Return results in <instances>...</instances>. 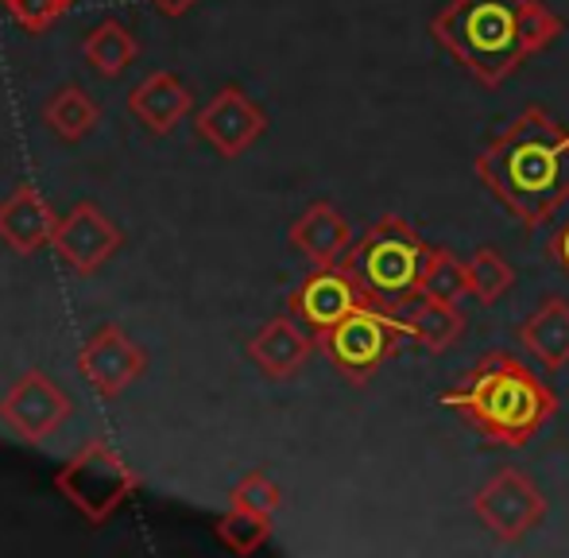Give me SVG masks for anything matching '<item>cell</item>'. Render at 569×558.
Masks as SVG:
<instances>
[{
	"label": "cell",
	"mask_w": 569,
	"mask_h": 558,
	"mask_svg": "<svg viewBox=\"0 0 569 558\" xmlns=\"http://www.w3.org/2000/svg\"><path fill=\"white\" fill-rule=\"evenodd\" d=\"M547 252H550V260H555V265L562 268V272H569V218L555 229V237H550Z\"/></svg>",
	"instance_id": "cell-26"
},
{
	"label": "cell",
	"mask_w": 569,
	"mask_h": 558,
	"mask_svg": "<svg viewBox=\"0 0 569 558\" xmlns=\"http://www.w3.org/2000/svg\"><path fill=\"white\" fill-rule=\"evenodd\" d=\"M291 245L299 257H307L315 268H338L352 245L349 218L333 202H315L291 221Z\"/></svg>",
	"instance_id": "cell-15"
},
{
	"label": "cell",
	"mask_w": 569,
	"mask_h": 558,
	"mask_svg": "<svg viewBox=\"0 0 569 558\" xmlns=\"http://www.w3.org/2000/svg\"><path fill=\"white\" fill-rule=\"evenodd\" d=\"M562 28L542 0H450L430 20V36L480 86H503L531 54L555 43Z\"/></svg>",
	"instance_id": "cell-2"
},
{
	"label": "cell",
	"mask_w": 569,
	"mask_h": 558,
	"mask_svg": "<svg viewBox=\"0 0 569 558\" xmlns=\"http://www.w3.org/2000/svg\"><path fill=\"white\" fill-rule=\"evenodd\" d=\"M190 109H194V98H190L187 82H179L171 70H156L128 93V113L156 137H167Z\"/></svg>",
	"instance_id": "cell-16"
},
{
	"label": "cell",
	"mask_w": 569,
	"mask_h": 558,
	"mask_svg": "<svg viewBox=\"0 0 569 558\" xmlns=\"http://www.w3.org/2000/svg\"><path fill=\"white\" fill-rule=\"evenodd\" d=\"M151 4H156L163 16H187L190 8L198 4V0H151Z\"/></svg>",
	"instance_id": "cell-27"
},
{
	"label": "cell",
	"mask_w": 569,
	"mask_h": 558,
	"mask_svg": "<svg viewBox=\"0 0 569 558\" xmlns=\"http://www.w3.org/2000/svg\"><path fill=\"white\" fill-rule=\"evenodd\" d=\"M143 369H148V353L113 322L98 326L78 353V372L101 400H117L124 388L143 377Z\"/></svg>",
	"instance_id": "cell-9"
},
{
	"label": "cell",
	"mask_w": 569,
	"mask_h": 558,
	"mask_svg": "<svg viewBox=\"0 0 569 558\" xmlns=\"http://www.w3.org/2000/svg\"><path fill=\"white\" fill-rule=\"evenodd\" d=\"M519 346L547 369H566L569 365V299L566 295H547L535 307V315L519 326Z\"/></svg>",
	"instance_id": "cell-18"
},
{
	"label": "cell",
	"mask_w": 569,
	"mask_h": 558,
	"mask_svg": "<svg viewBox=\"0 0 569 558\" xmlns=\"http://www.w3.org/2000/svg\"><path fill=\"white\" fill-rule=\"evenodd\" d=\"M472 512L500 544H519L547 520V497L523 469L503 466L477 489Z\"/></svg>",
	"instance_id": "cell-7"
},
{
	"label": "cell",
	"mask_w": 569,
	"mask_h": 558,
	"mask_svg": "<svg viewBox=\"0 0 569 558\" xmlns=\"http://www.w3.org/2000/svg\"><path fill=\"white\" fill-rule=\"evenodd\" d=\"M194 129L221 159H237L263 137L268 113H263L240 86H221V90L206 101V109H198Z\"/></svg>",
	"instance_id": "cell-10"
},
{
	"label": "cell",
	"mask_w": 569,
	"mask_h": 558,
	"mask_svg": "<svg viewBox=\"0 0 569 558\" xmlns=\"http://www.w3.org/2000/svg\"><path fill=\"white\" fill-rule=\"evenodd\" d=\"M4 8L12 12V20L20 23L23 31L39 36V31H47L62 12H67L70 0H8Z\"/></svg>",
	"instance_id": "cell-25"
},
{
	"label": "cell",
	"mask_w": 569,
	"mask_h": 558,
	"mask_svg": "<svg viewBox=\"0 0 569 558\" xmlns=\"http://www.w3.org/2000/svg\"><path fill=\"white\" fill-rule=\"evenodd\" d=\"M427 257L430 245L419 237V229L399 218V213H383L380 221L368 226V233L360 241L349 245V252L341 257V268L357 279V287L368 299L391 302L419 291Z\"/></svg>",
	"instance_id": "cell-4"
},
{
	"label": "cell",
	"mask_w": 569,
	"mask_h": 558,
	"mask_svg": "<svg viewBox=\"0 0 569 558\" xmlns=\"http://www.w3.org/2000/svg\"><path fill=\"white\" fill-rule=\"evenodd\" d=\"M415 341L411 326L388 307V302L365 299L349 318H341L333 330H326L318 338V346L326 349L338 372L352 385H365L383 361L399 353V349Z\"/></svg>",
	"instance_id": "cell-5"
},
{
	"label": "cell",
	"mask_w": 569,
	"mask_h": 558,
	"mask_svg": "<svg viewBox=\"0 0 569 558\" xmlns=\"http://www.w3.org/2000/svg\"><path fill=\"white\" fill-rule=\"evenodd\" d=\"M438 403L457 411L485 438V446H500V450H523L562 408L555 388L535 377L531 365L503 349L480 357L461 385L438 392Z\"/></svg>",
	"instance_id": "cell-3"
},
{
	"label": "cell",
	"mask_w": 569,
	"mask_h": 558,
	"mask_svg": "<svg viewBox=\"0 0 569 558\" xmlns=\"http://www.w3.org/2000/svg\"><path fill=\"white\" fill-rule=\"evenodd\" d=\"M82 51H86V62H90L101 78H117V74H124L128 62L136 59V39L124 23L101 20L98 28L86 36Z\"/></svg>",
	"instance_id": "cell-20"
},
{
	"label": "cell",
	"mask_w": 569,
	"mask_h": 558,
	"mask_svg": "<svg viewBox=\"0 0 569 558\" xmlns=\"http://www.w3.org/2000/svg\"><path fill=\"white\" fill-rule=\"evenodd\" d=\"M472 171L488 195L535 233L569 202V124L555 121L542 106H527L485 143Z\"/></svg>",
	"instance_id": "cell-1"
},
{
	"label": "cell",
	"mask_w": 569,
	"mask_h": 558,
	"mask_svg": "<svg viewBox=\"0 0 569 558\" xmlns=\"http://www.w3.org/2000/svg\"><path fill=\"white\" fill-rule=\"evenodd\" d=\"M268 536H271V516L263 512H248V508L232 505L218 520V539L232 555H256L268 544Z\"/></svg>",
	"instance_id": "cell-23"
},
{
	"label": "cell",
	"mask_w": 569,
	"mask_h": 558,
	"mask_svg": "<svg viewBox=\"0 0 569 558\" xmlns=\"http://www.w3.org/2000/svg\"><path fill=\"white\" fill-rule=\"evenodd\" d=\"M43 121H47V129H51L59 140L78 143V140H86L93 129H98L101 109H98V101H93L90 93L82 90V86L67 82V86H59L51 98H47Z\"/></svg>",
	"instance_id": "cell-19"
},
{
	"label": "cell",
	"mask_w": 569,
	"mask_h": 558,
	"mask_svg": "<svg viewBox=\"0 0 569 558\" xmlns=\"http://www.w3.org/2000/svg\"><path fill=\"white\" fill-rule=\"evenodd\" d=\"M229 500H232L237 508H248V512L276 516V512H279V505H283V492H279V485L271 481L268 474L252 469V474H244L237 485H232Z\"/></svg>",
	"instance_id": "cell-24"
},
{
	"label": "cell",
	"mask_w": 569,
	"mask_h": 558,
	"mask_svg": "<svg viewBox=\"0 0 569 558\" xmlns=\"http://www.w3.org/2000/svg\"><path fill=\"white\" fill-rule=\"evenodd\" d=\"M365 299L368 295L357 287V279L338 265V268H315V272L291 291L287 307H291V315L299 318L315 338H322L326 330H333L341 318H349Z\"/></svg>",
	"instance_id": "cell-12"
},
{
	"label": "cell",
	"mask_w": 569,
	"mask_h": 558,
	"mask_svg": "<svg viewBox=\"0 0 569 558\" xmlns=\"http://www.w3.org/2000/svg\"><path fill=\"white\" fill-rule=\"evenodd\" d=\"M54 229H59V218L47 206V198L39 195L31 182H20L12 195L0 202V241L8 245L20 257H31L43 245H51Z\"/></svg>",
	"instance_id": "cell-14"
},
{
	"label": "cell",
	"mask_w": 569,
	"mask_h": 558,
	"mask_svg": "<svg viewBox=\"0 0 569 558\" xmlns=\"http://www.w3.org/2000/svg\"><path fill=\"white\" fill-rule=\"evenodd\" d=\"M469 276H472V299L492 307L503 295L516 287V268L503 260V252H496L492 245H480L469 260Z\"/></svg>",
	"instance_id": "cell-22"
},
{
	"label": "cell",
	"mask_w": 569,
	"mask_h": 558,
	"mask_svg": "<svg viewBox=\"0 0 569 558\" xmlns=\"http://www.w3.org/2000/svg\"><path fill=\"white\" fill-rule=\"evenodd\" d=\"M0 4H8V0H0Z\"/></svg>",
	"instance_id": "cell-28"
},
{
	"label": "cell",
	"mask_w": 569,
	"mask_h": 558,
	"mask_svg": "<svg viewBox=\"0 0 569 558\" xmlns=\"http://www.w3.org/2000/svg\"><path fill=\"white\" fill-rule=\"evenodd\" d=\"M51 245L74 272L93 276L106 260H113L124 249V233L98 202H78L67 218H59Z\"/></svg>",
	"instance_id": "cell-11"
},
{
	"label": "cell",
	"mask_w": 569,
	"mask_h": 558,
	"mask_svg": "<svg viewBox=\"0 0 569 558\" xmlns=\"http://www.w3.org/2000/svg\"><path fill=\"white\" fill-rule=\"evenodd\" d=\"M315 353V333H307L291 315H276L248 338V357L271 380H287Z\"/></svg>",
	"instance_id": "cell-13"
},
{
	"label": "cell",
	"mask_w": 569,
	"mask_h": 558,
	"mask_svg": "<svg viewBox=\"0 0 569 558\" xmlns=\"http://www.w3.org/2000/svg\"><path fill=\"white\" fill-rule=\"evenodd\" d=\"M54 489L90 524H106L140 489V477H136V469L120 458L113 446L93 438L54 474Z\"/></svg>",
	"instance_id": "cell-6"
},
{
	"label": "cell",
	"mask_w": 569,
	"mask_h": 558,
	"mask_svg": "<svg viewBox=\"0 0 569 558\" xmlns=\"http://www.w3.org/2000/svg\"><path fill=\"white\" fill-rule=\"evenodd\" d=\"M70 411H74V400L67 396V388L39 369H28L23 377H16L12 385H8V392L0 396V419H4L23 442H43V438H51L54 430L70 419Z\"/></svg>",
	"instance_id": "cell-8"
},
{
	"label": "cell",
	"mask_w": 569,
	"mask_h": 558,
	"mask_svg": "<svg viewBox=\"0 0 569 558\" xmlns=\"http://www.w3.org/2000/svg\"><path fill=\"white\" fill-rule=\"evenodd\" d=\"M422 295L430 299H442V302H461L465 295H472V276L469 265L457 260L450 249H430L427 268H422Z\"/></svg>",
	"instance_id": "cell-21"
},
{
	"label": "cell",
	"mask_w": 569,
	"mask_h": 558,
	"mask_svg": "<svg viewBox=\"0 0 569 558\" xmlns=\"http://www.w3.org/2000/svg\"><path fill=\"white\" fill-rule=\"evenodd\" d=\"M415 333V346H422L427 353H446L465 330V315L457 310V302H442V299H430L422 291H411L403 299H391L388 302Z\"/></svg>",
	"instance_id": "cell-17"
}]
</instances>
